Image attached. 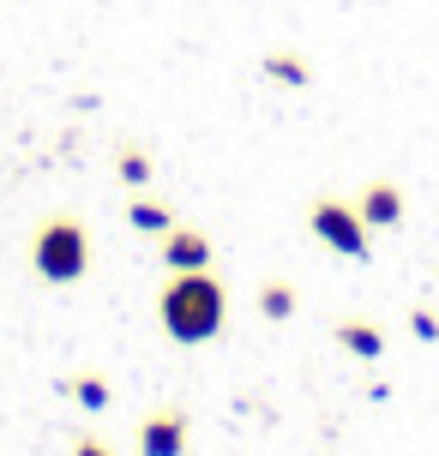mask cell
Instances as JSON below:
<instances>
[{"label": "cell", "instance_id": "1", "mask_svg": "<svg viewBox=\"0 0 439 456\" xmlns=\"http://www.w3.org/2000/svg\"><path fill=\"white\" fill-rule=\"evenodd\" d=\"M223 319H229V289H223L211 271H175L169 282H162L157 324L175 342L199 348V342H211L217 330H223Z\"/></svg>", "mask_w": 439, "mask_h": 456}, {"label": "cell", "instance_id": "2", "mask_svg": "<svg viewBox=\"0 0 439 456\" xmlns=\"http://www.w3.org/2000/svg\"><path fill=\"white\" fill-rule=\"evenodd\" d=\"M30 265L54 289L61 282H79V276L91 271V228L79 223V216H48V223H37V234H30Z\"/></svg>", "mask_w": 439, "mask_h": 456}, {"label": "cell", "instance_id": "3", "mask_svg": "<svg viewBox=\"0 0 439 456\" xmlns=\"http://www.w3.org/2000/svg\"><path fill=\"white\" fill-rule=\"evenodd\" d=\"M307 228H313L331 252L368 265V223H361L355 205H344V199H313V205H307Z\"/></svg>", "mask_w": 439, "mask_h": 456}, {"label": "cell", "instance_id": "4", "mask_svg": "<svg viewBox=\"0 0 439 456\" xmlns=\"http://www.w3.org/2000/svg\"><path fill=\"white\" fill-rule=\"evenodd\" d=\"M186 433H193V420L186 409H157L139 420V456H181L186 451Z\"/></svg>", "mask_w": 439, "mask_h": 456}, {"label": "cell", "instance_id": "5", "mask_svg": "<svg viewBox=\"0 0 439 456\" xmlns=\"http://www.w3.org/2000/svg\"><path fill=\"white\" fill-rule=\"evenodd\" d=\"M355 210H361V223H368V228H397V223H403V186H397V181H368V186H361V199H355Z\"/></svg>", "mask_w": 439, "mask_h": 456}, {"label": "cell", "instance_id": "6", "mask_svg": "<svg viewBox=\"0 0 439 456\" xmlns=\"http://www.w3.org/2000/svg\"><path fill=\"white\" fill-rule=\"evenodd\" d=\"M162 265L169 271H211V234H199V228H169L162 234Z\"/></svg>", "mask_w": 439, "mask_h": 456}, {"label": "cell", "instance_id": "7", "mask_svg": "<svg viewBox=\"0 0 439 456\" xmlns=\"http://www.w3.org/2000/svg\"><path fill=\"white\" fill-rule=\"evenodd\" d=\"M331 337H337V348L355 354V361H379V354H385V337H379L373 324H361V319H337Z\"/></svg>", "mask_w": 439, "mask_h": 456}, {"label": "cell", "instance_id": "8", "mask_svg": "<svg viewBox=\"0 0 439 456\" xmlns=\"http://www.w3.org/2000/svg\"><path fill=\"white\" fill-rule=\"evenodd\" d=\"M259 67H265V78H271V85H313V67H307V61H301V54H289V48H277V54H265V61H259Z\"/></svg>", "mask_w": 439, "mask_h": 456}, {"label": "cell", "instance_id": "9", "mask_svg": "<svg viewBox=\"0 0 439 456\" xmlns=\"http://www.w3.org/2000/svg\"><path fill=\"white\" fill-rule=\"evenodd\" d=\"M127 223L145 228V234H169L175 216H169V205H157V199H133V205H127Z\"/></svg>", "mask_w": 439, "mask_h": 456}, {"label": "cell", "instance_id": "10", "mask_svg": "<svg viewBox=\"0 0 439 456\" xmlns=\"http://www.w3.org/2000/svg\"><path fill=\"white\" fill-rule=\"evenodd\" d=\"M259 313H265L271 324H283L289 313H295V289H289V282H265V289H259Z\"/></svg>", "mask_w": 439, "mask_h": 456}, {"label": "cell", "instance_id": "11", "mask_svg": "<svg viewBox=\"0 0 439 456\" xmlns=\"http://www.w3.org/2000/svg\"><path fill=\"white\" fill-rule=\"evenodd\" d=\"M67 390L79 396V409H109V385H103L96 372H79V379H72Z\"/></svg>", "mask_w": 439, "mask_h": 456}, {"label": "cell", "instance_id": "12", "mask_svg": "<svg viewBox=\"0 0 439 456\" xmlns=\"http://www.w3.org/2000/svg\"><path fill=\"white\" fill-rule=\"evenodd\" d=\"M120 181H127V186H145V181H151V157H145V151H133V144H120Z\"/></svg>", "mask_w": 439, "mask_h": 456}, {"label": "cell", "instance_id": "13", "mask_svg": "<svg viewBox=\"0 0 439 456\" xmlns=\"http://www.w3.org/2000/svg\"><path fill=\"white\" fill-rule=\"evenodd\" d=\"M72 456H115V444H109V438H79Z\"/></svg>", "mask_w": 439, "mask_h": 456}, {"label": "cell", "instance_id": "14", "mask_svg": "<svg viewBox=\"0 0 439 456\" xmlns=\"http://www.w3.org/2000/svg\"><path fill=\"white\" fill-rule=\"evenodd\" d=\"M410 324H416V337H427V342H434V337H439V324H434V319H427V313H416V319H410Z\"/></svg>", "mask_w": 439, "mask_h": 456}]
</instances>
